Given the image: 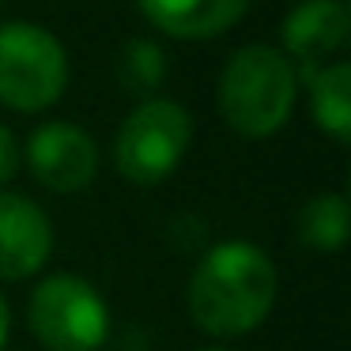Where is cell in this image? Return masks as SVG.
<instances>
[{
	"mask_svg": "<svg viewBox=\"0 0 351 351\" xmlns=\"http://www.w3.org/2000/svg\"><path fill=\"white\" fill-rule=\"evenodd\" d=\"M276 302V268L250 242H223L189 280V313L212 336H245Z\"/></svg>",
	"mask_w": 351,
	"mask_h": 351,
	"instance_id": "obj_1",
	"label": "cell"
},
{
	"mask_svg": "<svg viewBox=\"0 0 351 351\" xmlns=\"http://www.w3.org/2000/svg\"><path fill=\"white\" fill-rule=\"evenodd\" d=\"M298 95V69L272 46H245L219 80V110L234 132L265 140L280 132Z\"/></svg>",
	"mask_w": 351,
	"mask_h": 351,
	"instance_id": "obj_2",
	"label": "cell"
},
{
	"mask_svg": "<svg viewBox=\"0 0 351 351\" xmlns=\"http://www.w3.org/2000/svg\"><path fill=\"white\" fill-rule=\"evenodd\" d=\"M69 84V57L49 31L34 23L0 27V102L23 114L53 106Z\"/></svg>",
	"mask_w": 351,
	"mask_h": 351,
	"instance_id": "obj_3",
	"label": "cell"
},
{
	"mask_svg": "<svg viewBox=\"0 0 351 351\" xmlns=\"http://www.w3.org/2000/svg\"><path fill=\"white\" fill-rule=\"evenodd\" d=\"M31 328L46 351H99L110 332V310L87 280L61 272L34 287Z\"/></svg>",
	"mask_w": 351,
	"mask_h": 351,
	"instance_id": "obj_4",
	"label": "cell"
},
{
	"mask_svg": "<svg viewBox=\"0 0 351 351\" xmlns=\"http://www.w3.org/2000/svg\"><path fill=\"white\" fill-rule=\"evenodd\" d=\"M193 140V117L185 114L182 102L170 99H152L140 102L129 117H125L121 132H117V170L136 185H155L170 178L189 152Z\"/></svg>",
	"mask_w": 351,
	"mask_h": 351,
	"instance_id": "obj_5",
	"label": "cell"
},
{
	"mask_svg": "<svg viewBox=\"0 0 351 351\" xmlns=\"http://www.w3.org/2000/svg\"><path fill=\"white\" fill-rule=\"evenodd\" d=\"M27 162L34 178L53 193H76L91 185L99 170V147L80 125L69 121H49L27 144Z\"/></svg>",
	"mask_w": 351,
	"mask_h": 351,
	"instance_id": "obj_6",
	"label": "cell"
},
{
	"mask_svg": "<svg viewBox=\"0 0 351 351\" xmlns=\"http://www.w3.org/2000/svg\"><path fill=\"white\" fill-rule=\"evenodd\" d=\"M53 227L34 200L0 193V280H27L49 261Z\"/></svg>",
	"mask_w": 351,
	"mask_h": 351,
	"instance_id": "obj_7",
	"label": "cell"
},
{
	"mask_svg": "<svg viewBox=\"0 0 351 351\" xmlns=\"http://www.w3.org/2000/svg\"><path fill=\"white\" fill-rule=\"evenodd\" d=\"M348 31L351 16L343 8V0H302L283 23V49L310 76L325 57H332L348 42Z\"/></svg>",
	"mask_w": 351,
	"mask_h": 351,
	"instance_id": "obj_8",
	"label": "cell"
},
{
	"mask_svg": "<svg viewBox=\"0 0 351 351\" xmlns=\"http://www.w3.org/2000/svg\"><path fill=\"white\" fill-rule=\"evenodd\" d=\"M144 19L170 38H215L245 16L250 0H136Z\"/></svg>",
	"mask_w": 351,
	"mask_h": 351,
	"instance_id": "obj_9",
	"label": "cell"
},
{
	"mask_svg": "<svg viewBox=\"0 0 351 351\" xmlns=\"http://www.w3.org/2000/svg\"><path fill=\"white\" fill-rule=\"evenodd\" d=\"M310 110L313 121L336 140H351V64H328L310 72Z\"/></svg>",
	"mask_w": 351,
	"mask_h": 351,
	"instance_id": "obj_10",
	"label": "cell"
},
{
	"mask_svg": "<svg viewBox=\"0 0 351 351\" xmlns=\"http://www.w3.org/2000/svg\"><path fill=\"white\" fill-rule=\"evenodd\" d=\"M298 238L317 253H332L348 242V200L343 193H317L298 212Z\"/></svg>",
	"mask_w": 351,
	"mask_h": 351,
	"instance_id": "obj_11",
	"label": "cell"
},
{
	"mask_svg": "<svg viewBox=\"0 0 351 351\" xmlns=\"http://www.w3.org/2000/svg\"><path fill=\"white\" fill-rule=\"evenodd\" d=\"M117 76H121L125 91H136V95L155 91L167 76V53L147 38L125 42L121 57H117Z\"/></svg>",
	"mask_w": 351,
	"mask_h": 351,
	"instance_id": "obj_12",
	"label": "cell"
},
{
	"mask_svg": "<svg viewBox=\"0 0 351 351\" xmlns=\"http://www.w3.org/2000/svg\"><path fill=\"white\" fill-rule=\"evenodd\" d=\"M19 170V144L12 136V129L0 125V185L12 182V174Z\"/></svg>",
	"mask_w": 351,
	"mask_h": 351,
	"instance_id": "obj_13",
	"label": "cell"
},
{
	"mask_svg": "<svg viewBox=\"0 0 351 351\" xmlns=\"http://www.w3.org/2000/svg\"><path fill=\"white\" fill-rule=\"evenodd\" d=\"M4 343H8V302L0 295V351H4Z\"/></svg>",
	"mask_w": 351,
	"mask_h": 351,
	"instance_id": "obj_14",
	"label": "cell"
},
{
	"mask_svg": "<svg viewBox=\"0 0 351 351\" xmlns=\"http://www.w3.org/2000/svg\"><path fill=\"white\" fill-rule=\"evenodd\" d=\"M204 351H227V348H204Z\"/></svg>",
	"mask_w": 351,
	"mask_h": 351,
	"instance_id": "obj_15",
	"label": "cell"
},
{
	"mask_svg": "<svg viewBox=\"0 0 351 351\" xmlns=\"http://www.w3.org/2000/svg\"><path fill=\"white\" fill-rule=\"evenodd\" d=\"M0 4H4V0H0Z\"/></svg>",
	"mask_w": 351,
	"mask_h": 351,
	"instance_id": "obj_16",
	"label": "cell"
}]
</instances>
